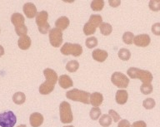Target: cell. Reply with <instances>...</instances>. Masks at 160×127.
Listing matches in <instances>:
<instances>
[{"instance_id":"277c9868","label":"cell","mask_w":160,"mask_h":127,"mask_svg":"<svg viewBox=\"0 0 160 127\" xmlns=\"http://www.w3.org/2000/svg\"><path fill=\"white\" fill-rule=\"evenodd\" d=\"M59 115L61 122L63 124H69L73 120L71 106L67 101H62L59 106Z\"/></svg>"},{"instance_id":"5b68a950","label":"cell","mask_w":160,"mask_h":127,"mask_svg":"<svg viewBox=\"0 0 160 127\" xmlns=\"http://www.w3.org/2000/svg\"><path fill=\"white\" fill-rule=\"evenodd\" d=\"M48 13L46 11H41L36 16V23L39 31L42 34H46L50 29V25L48 22Z\"/></svg>"},{"instance_id":"b9f144b4","label":"cell","mask_w":160,"mask_h":127,"mask_svg":"<svg viewBox=\"0 0 160 127\" xmlns=\"http://www.w3.org/2000/svg\"><path fill=\"white\" fill-rule=\"evenodd\" d=\"M63 127H74V126H72V125H67V126H63Z\"/></svg>"},{"instance_id":"3957f363","label":"cell","mask_w":160,"mask_h":127,"mask_svg":"<svg viewBox=\"0 0 160 127\" xmlns=\"http://www.w3.org/2000/svg\"><path fill=\"white\" fill-rule=\"evenodd\" d=\"M90 95L88 92L85 91H81L78 89H72L68 91L66 93V96L69 100L73 101L82 102L83 104H89L90 103Z\"/></svg>"},{"instance_id":"8fae6325","label":"cell","mask_w":160,"mask_h":127,"mask_svg":"<svg viewBox=\"0 0 160 127\" xmlns=\"http://www.w3.org/2000/svg\"><path fill=\"white\" fill-rule=\"evenodd\" d=\"M24 14L27 16L28 18H33L35 16H37V7L32 2H27L23 5L22 7Z\"/></svg>"},{"instance_id":"6da1fadb","label":"cell","mask_w":160,"mask_h":127,"mask_svg":"<svg viewBox=\"0 0 160 127\" xmlns=\"http://www.w3.org/2000/svg\"><path fill=\"white\" fill-rule=\"evenodd\" d=\"M128 75L130 78L132 79H139L143 84L151 83L153 79L152 73L148 71L136 68V67H130L127 72Z\"/></svg>"},{"instance_id":"2e32d148","label":"cell","mask_w":160,"mask_h":127,"mask_svg":"<svg viewBox=\"0 0 160 127\" xmlns=\"http://www.w3.org/2000/svg\"><path fill=\"white\" fill-rule=\"evenodd\" d=\"M58 83H59L60 87L63 89H68V88L72 87V84H73L71 77L68 75L60 76V77L58 78Z\"/></svg>"},{"instance_id":"83f0119b","label":"cell","mask_w":160,"mask_h":127,"mask_svg":"<svg viewBox=\"0 0 160 127\" xmlns=\"http://www.w3.org/2000/svg\"><path fill=\"white\" fill-rule=\"evenodd\" d=\"M104 7V2L102 0H94L91 2V8L93 11H101Z\"/></svg>"},{"instance_id":"f546056e","label":"cell","mask_w":160,"mask_h":127,"mask_svg":"<svg viewBox=\"0 0 160 127\" xmlns=\"http://www.w3.org/2000/svg\"><path fill=\"white\" fill-rule=\"evenodd\" d=\"M100 115H101V111L98 107H92L90 111V118L93 120H97L99 118Z\"/></svg>"},{"instance_id":"52a82bcc","label":"cell","mask_w":160,"mask_h":127,"mask_svg":"<svg viewBox=\"0 0 160 127\" xmlns=\"http://www.w3.org/2000/svg\"><path fill=\"white\" fill-rule=\"evenodd\" d=\"M17 122L16 115L11 111H8L0 114V126L13 127Z\"/></svg>"},{"instance_id":"4fadbf2b","label":"cell","mask_w":160,"mask_h":127,"mask_svg":"<svg viewBox=\"0 0 160 127\" xmlns=\"http://www.w3.org/2000/svg\"><path fill=\"white\" fill-rule=\"evenodd\" d=\"M55 87V84L48 81H45L39 87V92L42 95H48L53 91Z\"/></svg>"},{"instance_id":"f35d334b","label":"cell","mask_w":160,"mask_h":127,"mask_svg":"<svg viewBox=\"0 0 160 127\" xmlns=\"http://www.w3.org/2000/svg\"><path fill=\"white\" fill-rule=\"evenodd\" d=\"M109 3L112 7H118V5H120L121 2L120 1H109Z\"/></svg>"},{"instance_id":"836d02e7","label":"cell","mask_w":160,"mask_h":127,"mask_svg":"<svg viewBox=\"0 0 160 127\" xmlns=\"http://www.w3.org/2000/svg\"><path fill=\"white\" fill-rule=\"evenodd\" d=\"M142 106L145 109L151 110L155 106V101L152 98H147L142 102Z\"/></svg>"},{"instance_id":"1f68e13d","label":"cell","mask_w":160,"mask_h":127,"mask_svg":"<svg viewBox=\"0 0 160 127\" xmlns=\"http://www.w3.org/2000/svg\"><path fill=\"white\" fill-rule=\"evenodd\" d=\"M149 8L153 12H158L160 10V0H151L148 2Z\"/></svg>"},{"instance_id":"74e56055","label":"cell","mask_w":160,"mask_h":127,"mask_svg":"<svg viewBox=\"0 0 160 127\" xmlns=\"http://www.w3.org/2000/svg\"><path fill=\"white\" fill-rule=\"evenodd\" d=\"M132 127H147V125L143 120H138V121L133 122V124L131 125Z\"/></svg>"},{"instance_id":"e575fe53","label":"cell","mask_w":160,"mask_h":127,"mask_svg":"<svg viewBox=\"0 0 160 127\" xmlns=\"http://www.w3.org/2000/svg\"><path fill=\"white\" fill-rule=\"evenodd\" d=\"M108 115L111 116L112 120H113L114 122H118L120 120V115L115 111H113V110H109Z\"/></svg>"},{"instance_id":"f1b7e54d","label":"cell","mask_w":160,"mask_h":127,"mask_svg":"<svg viewBox=\"0 0 160 127\" xmlns=\"http://www.w3.org/2000/svg\"><path fill=\"white\" fill-rule=\"evenodd\" d=\"M85 44L86 47L89 49H92L93 47H95L98 45V39L94 37H90L86 39L85 41Z\"/></svg>"},{"instance_id":"5bb4252c","label":"cell","mask_w":160,"mask_h":127,"mask_svg":"<svg viewBox=\"0 0 160 127\" xmlns=\"http://www.w3.org/2000/svg\"><path fill=\"white\" fill-rule=\"evenodd\" d=\"M103 101V96L99 92H93L90 95V104L93 107H98L101 106Z\"/></svg>"},{"instance_id":"d6986e66","label":"cell","mask_w":160,"mask_h":127,"mask_svg":"<svg viewBox=\"0 0 160 127\" xmlns=\"http://www.w3.org/2000/svg\"><path fill=\"white\" fill-rule=\"evenodd\" d=\"M31 43H32L31 38L27 35L23 36V37H21L18 41V46L20 49L22 50L28 49L30 46H31Z\"/></svg>"},{"instance_id":"e0dca14e","label":"cell","mask_w":160,"mask_h":127,"mask_svg":"<svg viewBox=\"0 0 160 127\" xmlns=\"http://www.w3.org/2000/svg\"><path fill=\"white\" fill-rule=\"evenodd\" d=\"M128 94L127 91L125 90H118L116 92V96H115V99L116 102L119 105H124L128 101Z\"/></svg>"},{"instance_id":"ba28073f","label":"cell","mask_w":160,"mask_h":127,"mask_svg":"<svg viewBox=\"0 0 160 127\" xmlns=\"http://www.w3.org/2000/svg\"><path fill=\"white\" fill-rule=\"evenodd\" d=\"M111 82L119 88H127L129 84V79L122 72H114L111 77Z\"/></svg>"},{"instance_id":"9c48e42d","label":"cell","mask_w":160,"mask_h":127,"mask_svg":"<svg viewBox=\"0 0 160 127\" xmlns=\"http://www.w3.org/2000/svg\"><path fill=\"white\" fill-rule=\"evenodd\" d=\"M50 44L53 47H59L62 42V32L57 27L52 28L49 32Z\"/></svg>"},{"instance_id":"9a60e30c","label":"cell","mask_w":160,"mask_h":127,"mask_svg":"<svg viewBox=\"0 0 160 127\" xmlns=\"http://www.w3.org/2000/svg\"><path fill=\"white\" fill-rule=\"evenodd\" d=\"M108 56V52L104 50H101V49H95L92 53V58L97 61V62H104L105 60L107 59Z\"/></svg>"},{"instance_id":"7402d4cb","label":"cell","mask_w":160,"mask_h":127,"mask_svg":"<svg viewBox=\"0 0 160 127\" xmlns=\"http://www.w3.org/2000/svg\"><path fill=\"white\" fill-rule=\"evenodd\" d=\"M12 101L16 105H22L26 101V96L22 92H16L12 96Z\"/></svg>"},{"instance_id":"8992f818","label":"cell","mask_w":160,"mask_h":127,"mask_svg":"<svg viewBox=\"0 0 160 127\" xmlns=\"http://www.w3.org/2000/svg\"><path fill=\"white\" fill-rule=\"evenodd\" d=\"M61 52H62V54L65 55V56L72 55L74 57H79L82 53V47L81 45L78 44V43L66 42L61 47Z\"/></svg>"},{"instance_id":"7c38bea8","label":"cell","mask_w":160,"mask_h":127,"mask_svg":"<svg viewBox=\"0 0 160 127\" xmlns=\"http://www.w3.org/2000/svg\"><path fill=\"white\" fill-rule=\"evenodd\" d=\"M29 122L31 126L32 127H39L43 123V116L42 114L34 112L31 114L29 117Z\"/></svg>"},{"instance_id":"ac0fdd59","label":"cell","mask_w":160,"mask_h":127,"mask_svg":"<svg viewBox=\"0 0 160 127\" xmlns=\"http://www.w3.org/2000/svg\"><path fill=\"white\" fill-rule=\"evenodd\" d=\"M43 75H44L45 78H46V81H48V82L56 84V82H57L58 79L56 72H54L51 68H46L43 71Z\"/></svg>"},{"instance_id":"4dcf8cb0","label":"cell","mask_w":160,"mask_h":127,"mask_svg":"<svg viewBox=\"0 0 160 127\" xmlns=\"http://www.w3.org/2000/svg\"><path fill=\"white\" fill-rule=\"evenodd\" d=\"M152 85L151 83H148V84H142L141 87H140V91L143 95H149L152 93Z\"/></svg>"},{"instance_id":"603a6c76","label":"cell","mask_w":160,"mask_h":127,"mask_svg":"<svg viewBox=\"0 0 160 127\" xmlns=\"http://www.w3.org/2000/svg\"><path fill=\"white\" fill-rule=\"evenodd\" d=\"M99 28L101 33L102 35H104V36L110 35L112 31V26L109 23H107V22H102V24L99 26Z\"/></svg>"},{"instance_id":"d590c367","label":"cell","mask_w":160,"mask_h":127,"mask_svg":"<svg viewBox=\"0 0 160 127\" xmlns=\"http://www.w3.org/2000/svg\"><path fill=\"white\" fill-rule=\"evenodd\" d=\"M152 32L156 36H160V22H156L152 25Z\"/></svg>"},{"instance_id":"ab89813d","label":"cell","mask_w":160,"mask_h":127,"mask_svg":"<svg viewBox=\"0 0 160 127\" xmlns=\"http://www.w3.org/2000/svg\"><path fill=\"white\" fill-rule=\"evenodd\" d=\"M3 54H4V49H3V47L0 45V57H2Z\"/></svg>"},{"instance_id":"cb8c5ba5","label":"cell","mask_w":160,"mask_h":127,"mask_svg":"<svg viewBox=\"0 0 160 127\" xmlns=\"http://www.w3.org/2000/svg\"><path fill=\"white\" fill-rule=\"evenodd\" d=\"M78 67H79V63H78V61H75V60L69 61L66 65V70L69 72H77Z\"/></svg>"},{"instance_id":"484cf974","label":"cell","mask_w":160,"mask_h":127,"mask_svg":"<svg viewBox=\"0 0 160 127\" xmlns=\"http://www.w3.org/2000/svg\"><path fill=\"white\" fill-rule=\"evenodd\" d=\"M118 57L120 59L122 60V61H128V60H129L130 57H131V52L127 48H121L118 51Z\"/></svg>"},{"instance_id":"d4e9b609","label":"cell","mask_w":160,"mask_h":127,"mask_svg":"<svg viewBox=\"0 0 160 127\" xmlns=\"http://www.w3.org/2000/svg\"><path fill=\"white\" fill-rule=\"evenodd\" d=\"M112 118L109 115H102L99 119V124L103 127H108L112 124Z\"/></svg>"},{"instance_id":"ffe728a7","label":"cell","mask_w":160,"mask_h":127,"mask_svg":"<svg viewBox=\"0 0 160 127\" xmlns=\"http://www.w3.org/2000/svg\"><path fill=\"white\" fill-rule=\"evenodd\" d=\"M24 17L18 12H15L11 16V22H12V24L14 25L15 27L24 24Z\"/></svg>"},{"instance_id":"7a4b0ae2","label":"cell","mask_w":160,"mask_h":127,"mask_svg":"<svg viewBox=\"0 0 160 127\" xmlns=\"http://www.w3.org/2000/svg\"><path fill=\"white\" fill-rule=\"evenodd\" d=\"M102 18L99 14H92L90 16L89 20L85 23L83 27V32L85 35L90 36L95 33L98 27L102 24Z\"/></svg>"},{"instance_id":"8d00e7d4","label":"cell","mask_w":160,"mask_h":127,"mask_svg":"<svg viewBox=\"0 0 160 127\" xmlns=\"http://www.w3.org/2000/svg\"><path fill=\"white\" fill-rule=\"evenodd\" d=\"M118 127H131V125L127 120H121L118 125Z\"/></svg>"},{"instance_id":"30bf717a","label":"cell","mask_w":160,"mask_h":127,"mask_svg":"<svg viewBox=\"0 0 160 127\" xmlns=\"http://www.w3.org/2000/svg\"><path fill=\"white\" fill-rule=\"evenodd\" d=\"M151 42V38H150L149 35L148 34H140L134 37L133 42L137 47H148L150 44Z\"/></svg>"},{"instance_id":"4316f807","label":"cell","mask_w":160,"mask_h":127,"mask_svg":"<svg viewBox=\"0 0 160 127\" xmlns=\"http://www.w3.org/2000/svg\"><path fill=\"white\" fill-rule=\"evenodd\" d=\"M134 40V35L131 32H126L122 35V41L124 43L128 45H131L133 43Z\"/></svg>"},{"instance_id":"60d3db41","label":"cell","mask_w":160,"mask_h":127,"mask_svg":"<svg viewBox=\"0 0 160 127\" xmlns=\"http://www.w3.org/2000/svg\"><path fill=\"white\" fill-rule=\"evenodd\" d=\"M17 127H27V125H18V126H17Z\"/></svg>"},{"instance_id":"44dd1931","label":"cell","mask_w":160,"mask_h":127,"mask_svg":"<svg viewBox=\"0 0 160 127\" xmlns=\"http://www.w3.org/2000/svg\"><path fill=\"white\" fill-rule=\"evenodd\" d=\"M68 25H69V19L67 17H65V16L60 17L55 22V26H56V27L61 30V31L66 29L68 27Z\"/></svg>"},{"instance_id":"d6a6232c","label":"cell","mask_w":160,"mask_h":127,"mask_svg":"<svg viewBox=\"0 0 160 127\" xmlns=\"http://www.w3.org/2000/svg\"><path fill=\"white\" fill-rule=\"evenodd\" d=\"M15 32L17 33L20 37H23V36H26L28 32V28L27 27L25 26V24L21 25V26H18V27H15Z\"/></svg>"}]
</instances>
